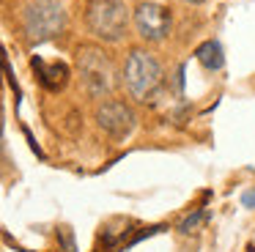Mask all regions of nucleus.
<instances>
[{
    "mask_svg": "<svg viewBox=\"0 0 255 252\" xmlns=\"http://www.w3.org/2000/svg\"><path fill=\"white\" fill-rule=\"evenodd\" d=\"M242 203H244L247 208H253V206H255V189H247V192H244V195H242Z\"/></svg>",
    "mask_w": 255,
    "mask_h": 252,
    "instance_id": "10",
    "label": "nucleus"
},
{
    "mask_svg": "<svg viewBox=\"0 0 255 252\" xmlns=\"http://www.w3.org/2000/svg\"><path fill=\"white\" fill-rule=\"evenodd\" d=\"M66 27V8L61 0H33L22 11V33L30 44H44Z\"/></svg>",
    "mask_w": 255,
    "mask_h": 252,
    "instance_id": "3",
    "label": "nucleus"
},
{
    "mask_svg": "<svg viewBox=\"0 0 255 252\" xmlns=\"http://www.w3.org/2000/svg\"><path fill=\"white\" fill-rule=\"evenodd\" d=\"M134 124H137V115L121 99H107L102 102V107L96 110V126L105 131L110 140H127L134 131Z\"/></svg>",
    "mask_w": 255,
    "mask_h": 252,
    "instance_id": "5",
    "label": "nucleus"
},
{
    "mask_svg": "<svg viewBox=\"0 0 255 252\" xmlns=\"http://www.w3.org/2000/svg\"><path fill=\"white\" fill-rule=\"evenodd\" d=\"M74 63H77V74L88 96L102 99L113 91L116 85V69H113L110 55L96 44H80L74 52Z\"/></svg>",
    "mask_w": 255,
    "mask_h": 252,
    "instance_id": "1",
    "label": "nucleus"
},
{
    "mask_svg": "<svg viewBox=\"0 0 255 252\" xmlns=\"http://www.w3.org/2000/svg\"><path fill=\"white\" fill-rule=\"evenodd\" d=\"M30 66H33L39 82H41V85H44L50 93H58V91H63V88H66V82H69V69H66V63H61V60L33 58V60H30Z\"/></svg>",
    "mask_w": 255,
    "mask_h": 252,
    "instance_id": "7",
    "label": "nucleus"
},
{
    "mask_svg": "<svg viewBox=\"0 0 255 252\" xmlns=\"http://www.w3.org/2000/svg\"><path fill=\"white\" fill-rule=\"evenodd\" d=\"M129 19L132 14L127 8V0H91L85 11L88 30L102 41H121L127 36Z\"/></svg>",
    "mask_w": 255,
    "mask_h": 252,
    "instance_id": "4",
    "label": "nucleus"
},
{
    "mask_svg": "<svg viewBox=\"0 0 255 252\" xmlns=\"http://www.w3.org/2000/svg\"><path fill=\"white\" fill-rule=\"evenodd\" d=\"M181 3H187V5H200V3H206V0H181Z\"/></svg>",
    "mask_w": 255,
    "mask_h": 252,
    "instance_id": "11",
    "label": "nucleus"
},
{
    "mask_svg": "<svg viewBox=\"0 0 255 252\" xmlns=\"http://www.w3.org/2000/svg\"><path fill=\"white\" fill-rule=\"evenodd\" d=\"M195 58H198V63L209 71H220L222 66H225V52H222V44L217 41V38H209V41L200 44V47L195 49Z\"/></svg>",
    "mask_w": 255,
    "mask_h": 252,
    "instance_id": "8",
    "label": "nucleus"
},
{
    "mask_svg": "<svg viewBox=\"0 0 255 252\" xmlns=\"http://www.w3.org/2000/svg\"><path fill=\"white\" fill-rule=\"evenodd\" d=\"M170 22H173L170 11L159 3H151V0L137 3V8L132 11V25H134V30H137V36L143 38V41H151V44L167 38Z\"/></svg>",
    "mask_w": 255,
    "mask_h": 252,
    "instance_id": "6",
    "label": "nucleus"
},
{
    "mask_svg": "<svg viewBox=\"0 0 255 252\" xmlns=\"http://www.w3.org/2000/svg\"><path fill=\"white\" fill-rule=\"evenodd\" d=\"M162 85V63L148 49H132L124 63V88L134 102H151Z\"/></svg>",
    "mask_w": 255,
    "mask_h": 252,
    "instance_id": "2",
    "label": "nucleus"
},
{
    "mask_svg": "<svg viewBox=\"0 0 255 252\" xmlns=\"http://www.w3.org/2000/svg\"><path fill=\"white\" fill-rule=\"evenodd\" d=\"M206 219H209V211H206V208H198V211H192L181 225H178V233H184V236H187V233H195V230H198L200 225L206 222Z\"/></svg>",
    "mask_w": 255,
    "mask_h": 252,
    "instance_id": "9",
    "label": "nucleus"
}]
</instances>
